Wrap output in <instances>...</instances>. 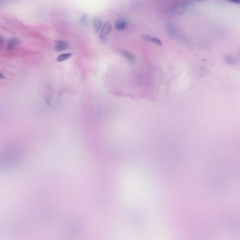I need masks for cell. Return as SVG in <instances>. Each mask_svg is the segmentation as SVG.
<instances>
[{
  "mask_svg": "<svg viewBox=\"0 0 240 240\" xmlns=\"http://www.w3.org/2000/svg\"><path fill=\"white\" fill-rule=\"evenodd\" d=\"M112 29V25L109 21H106L100 30L99 37L103 41H106Z\"/></svg>",
  "mask_w": 240,
  "mask_h": 240,
  "instance_id": "cell-1",
  "label": "cell"
},
{
  "mask_svg": "<svg viewBox=\"0 0 240 240\" xmlns=\"http://www.w3.org/2000/svg\"><path fill=\"white\" fill-rule=\"evenodd\" d=\"M119 52L120 54L123 57L125 58L129 63L132 64H134L136 63V60H137L136 56L134 54H132L131 52L124 49H119Z\"/></svg>",
  "mask_w": 240,
  "mask_h": 240,
  "instance_id": "cell-2",
  "label": "cell"
},
{
  "mask_svg": "<svg viewBox=\"0 0 240 240\" xmlns=\"http://www.w3.org/2000/svg\"><path fill=\"white\" fill-rule=\"evenodd\" d=\"M69 46L67 42L62 40L56 41L55 43V49L57 52H61L68 48Z\"/></svg>",
  "mask_w": 240,
  "mask_h": 240,
  "instance_id": "cell-3",
  "label": "cell"
},
{
  "mask_svg": "<svg viewBox=\"0 0 240 240\" xmlns=\"http://www.w3.org/2000/svg\"><path fill=\"white\" fill-rule=\"evenodd\" d=\"M128 26V22L124 18H120L115 22V28L116 30L120 32L123 31Z\"/></svg>",
  "mask_w": 240,
  "mask_h": 240,
  "instance_id": "cell-4",
  "label": "cell"
},
{
  "mask_svg": "<svg viewBox=\"0 0 240 240\" xmlns=\"http://www.w3.org/2000/svg\"><path fill=\"white\" fill-rule=\"evenodd\" d=\"M92 24H93L94 32L96 33H98L102 28V25H103V21H102V19L99 17H95L93 18Z\"/></svg>",
  "mask_w": 240,
  "mask_h": 240,
  "instance_id": "cell-5",
  "label": "cell"
},
{
  "mask_svg": "<svg viewBox=\"0 0 240 240\" xmlns=\"http://www.w3.org/2000/svg\"><path fill=\"white\" fill-rule=\"evenodd\" d=\"M142 38L145 39V40L149 41L153 43V44L158 45V46H161L162 45V42L161 41L160 39L156 38V37H153V36H151V35L145 34H143L142 35Z\"/></svg>",
  "mask_w": 240,
  "mask_h": 240,
  "instance_id": "cell-6",
  "label": "cell"
},
{
  "mask_svg": "<svg viewBox=\"0 0 240 240\" xmlns=\"http://www.w3.org/2000/svg\"><path fill=\"white\" fill-rule=\"evenodd\" d=\"M18 43V40L17 39H12L9 40L7 42V49L10 51L12 50L17 45Z\"/></svg>",
  "mask_w": 240,
  "mask_h": 240,
  "instance_id": "cell-7",
  "label": "cell"
},
{
  "mask_svg": "<svg viewBox=\"0 0 240 240\" xmlns=\"http://www.w3.org/2000/svg\"><path fill=\"white\" fill-rule=\"evenodd\" d=\"M72 56V54L71 53H64V54H61L57 57L56 61L58 62H64L66 61L68 58H70Z\"/></svg>",
  "mask_w": 240,
  "mask_h": 240,
  "instance_id": "cell-8",
  "label": "cell"
},
{
  "mask_svg": "<svg viewBox=\"0 0 240 240\" xmlns=\"http://www.w3.org/2000/svg\"><path fill=\"white\" fill-rule=\"evenodd\" d=\"M225 61L227 64L231 65L236 64V60L235 58L230 55H227L225 57Z\"/></svg>",
  "mask_w": 240,
  "mask_h": 240,
  "instance_id": "cell-9",
  "label": "cell"
},
{
  "mask_svg": "<svg viewBox=\"0 0 240 240\" xmlns=\"http://www.w3.org/2000/svg\"><path fill=\"white\" fill-rule=\"evenodd\" d=\"M167 31L171 35H174L176 33V29H175V27H174L173 25L172 24H168L167 25Z\"/></svg>",
  "mask_w": 240,
  "mask_h": 240,
  "instance_id": "cell-10",
  "label": "cell"
},
{
  "mask_svg": "<svg viewBox=\"0 0 240 240\" xmlns=\"http://www.w3.org/2000/svg\"><path fill=\"white\" fill-rule=\"evenodd\" d=\"M87 20L88 16L87 15H83L81 17L80 19V22L83 25H85L87 23Z\"/></svg>",
  "mask_w": 240,
  "mask_h": 240,
  "instance_id": "cell-11",
  "label": "cell"
},
{
  "mask_svg": "<svg viewBox=\"0 0 240 240\" xmlns=\"http://www.w3.org/2000/svg\"><path fill=\"white\" fill-rule=\"evenodd\" d=\"M5 79V75H4L2 73L0 72V79Z\"/></svg>",
  "mask_w": 240,
  "mask_h": 240,
  "instance_id": "cell-12",
  "label": "cell"
},
{
  "mask_svg": "<svg viewBox=\"0 0 240 240\" xmlns=\"http://www.w3.org/2000/svg\"><path fill=\"white\" fill-rule=\"evenodd\" d=\"M3 42H4V40H3V38L0 36V45L2 44Z\"/></svg>",
  "mask_w": 240,
  "mask_h": 240,
  "instance_id": "cell-13",
  "label": "cell"
},
{
  "mask_svg": "<svg viewBox=\"0 0 240 240\" xmlns=\"http://www.w3.org/2000/svg\"><path fill=\"white\" fill-rule=\"evenodd\" d=\"M4 2L3 1H0V4H1V3H2V2Z\"/></svg>",
  "mask_w": 240,
  "mask_h": 240,
  "instance_id": "cell-14",
  "label": "cell"
}]
</instances>
